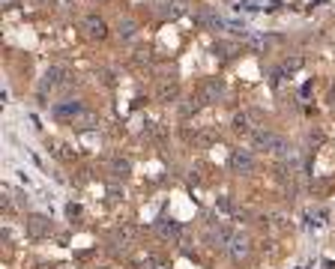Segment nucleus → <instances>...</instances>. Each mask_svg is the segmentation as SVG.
Wrapping results in <instances>:
<instances>
[{"mask_svg":"<svg viewBox=\"0 0 335 269\" xmlns=\"http://www.w3.org/2000/svg\"><path fill=\"white\" fill-rule=\"evenodd\" d=\"M252 141H255L257 150H270V153H275V156H285V153H287V143L281 141L278 135L267 132V129H257V132L252 135Z\"/></svg>","mask_w":335,"mask_h":269,"instance_id":"nucleus-1","label":"nucleus"},{"mask_svg":"<svg viewBox=\"0 0 335 269\" xmlns=\"http://www.w3.org/2000/svg\"><path fill=\"white\" fill-rule=\"evenodd\" d=\"M81 27H84V33L90 36V39H105V36H108V24H105L99 15H87Z\"/></svg>","mask_w":335,"mask_h":269,"instance_id":"nucleus-2","label":"nucleus"},{"mask_svg":"<svg viewBox=\"0 0 335 269\" xmlns=\"http://www.w3.org/2000/svg\"><path fill=\"white\" fill-rule=\"evenodd\" d=\"M224 96V84L219 81V78H209L207 84H204V90H201V99L204 102H219Z\"/></svg>","mask_w":335,"mask_h":269,"instance_id":"nucleus-3","label":"nucleus"},{"mask_svg":"<svg viewBox=\"0 0 335 269\" xmlns=\"http://www.w3.org/2000/svg\"><path fill=\"white\" fill-rule=\"evenodd\" d=\"M27 230L33 233V237H45V233H51V222L45 219V215H30V219H27Z\"/></svg>","mask_w":335,"mask_h":269,"instance_id":"nucleus-4","label":"nucleus"},{"mask_svg":"<svg viewBox=\"0 0 335 269\" xmlns=\"http://www.w3.org/2000/svg\"><path fill=\"white\" fill-rule=\"evenodd\" d=\"M231 168H234V171H252V168H255L252 153H249V150H237V153L231 156Z\"/></svg>","mask_w":335,"mask_h":269,"instance_id":"nucleus-5","label":"nucleus"},{"mask_svg":"<svg viewBox=\"0 0 335 269\" xmlns=\"http://www.w3.org/2000/svg\"><path fill=\"white\" fill-rule=\"evenodd\" d=\"M81 111V105L78 102H63V105H54L51 108V114H54L57 120H66V117H75Z\"/></svg>","mask_w":335,"mask_h":269,"instance_id":"nucleus-6","label":"nucleus"},{"mask_svg":"<svg viewBox=\"0 0 335 269\" xmlns=\"http://www.w3.org/2000/svg\"><path fill=\"white\" fill-rule=\"evenodd\" d=\"M245 251H249V239H245V237H234V239H231V254L239 260Z\"/></svg>","mask_w":335,"mask_h":269,"instance_id":"nucleus-7","label":"nucleus"},{"mask_svg":"<svg viewBox=\"0 0 335 269\" xmlns=\"http://www.w3.org/2000/svg\"><path fill=\"white\" fill-rule=\"evenodd\" d=\"M156 230L162 233V237H177V233H180V224H177V222H168V219H162V222L156 224Z\"/></svg>","mask_w":335,"mask_h":269,"instance_id":"nucleus-8","label":"nucleus"},{"mask_svg":"<svg viewBox=\"0 0 335 269\" xmlns=\"http://www.w3.org/2000/svg\"><path fill=\"white\" fill-rule=\"evenodd\" d=\"M117 33H120V39H132V36H135V21H132V18L120 21V24H117Z\"/></svg>","mask_w":335,"mask_h":269,"instance_id":"nucleus-9","label":"nucleus"},{"mask_svg":"<svg viewBox=\"0 0 335 269\" xmlns=\"http://www.w3.org/2000/svg\"><path fill=\"white\" fill-rule=\"evenodd\" d=\"M159 99H162V102L177 99V84H162V87H159Z\"/></svg>","mask_w":335,"mask_h":269,"instance_id":"nucleus-10","label":"nucleus"},{"mask_svg":"<svg viewBox=\"0 0 335 269\" xmlns=\"http://www.w3.org/2000/svg\"><path fill=\"white\" fill-rule=\"evenodd\" d=\"M60 75H63L60 69H48V72H45V81H42V90H48V87L60 84Z\"/></svg>","mask_w":335,"mask_h":269,"instance_id":"nucleus-11","label":"nucleus"},{"mask_svg":"<svg viewBox=\"0 0 335 269\" xmlns=\"http://www.w3.org/2000/svg\"><path fill=\"white\" fill-rule=\"evenodd\" d=\"M111 171H114V176H129V161L126 158H114Z\"/></svg>","mask_w":335,"mask_h":269,"instance_id":"nucleus-12","label":"nucleus"},{"mask_svg":"<svg viewBox=\"0 0 335 269\" xmlns=\"http://www.w3.org/2000/svg\"><path fill=\"white\" fill-rule=\"evenodd\" d=\"M234 132H249V117H245V114L234 117Z\"/></svg>","mask_w":335,"mask_h":269,"instance_id":"nucleus-13","label":"nucleus"}]
</instances>
